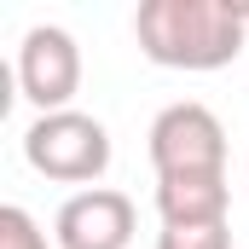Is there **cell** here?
<instances>
[{"instance_id":"5","label":"cell","mask_w":249,"mask_h":249,"mask_svg":"<svg viewBox=\"0 0 249 249\" xmlns=\"http://www.w3.org/2000/svg\"><path fill=\"white\" fill-rule=\"evenodd\" d=\"M58 249H127L133 244V197L110 186L75 191L53 220Z\"/></svg>"},{"instance_id":"6","label":"cell","mask_w":249,"mask_h":249,"mask_svg":"<svg viewBox=\"0 0 249 249\" xmlns=\"http://www.w3.org/2000/svg\"><path fill=\"white\" fill-rule=\"evenodd\" d=\"M157 214H162V226H226L232 186H226V174H168V180H157Z\"/></svg>"},{"instance_id":"3","label":"cell","mask_w":249,"mask_h":249,"mask_svg":"<svg viewBox=\"0 0 249 249\" xmlns=\"http://www.w3.org/2000/svg\"><path fill=\"white\" fill-rule=\"evenodd\" d=\"M145 145H151L157 180H168V174H226V127L197 99H180V105L157 110Z\"/></svg>"},{"instance_id":"2","label":"cell","mask_w":249,"mask_h":249,"mask_svg":"<svg viewBox=\"0 0 249 249\" xmlns=\"http://www.w3.org/2000/svg\"><path fill=\"white\" fill-rule=\"evenodd\" d=\"M23 162L58 186H87L110 168V133L99 116L87 110H53V116H35L23 133Z\"/></svg>"},{"instance_id":"4","label":"cell","mask_w":249,"mask_h":249,"mask_svg":"<svg viewBox=\"0 0 249 249\" xmlns=\"http://www.w3.org/2000/svg\"><path fill=\"white\" fill-rule=\"evenodd\" d=\"M18 93H23L41 116L70 110V99L81 93V47H75L70 29L35 23V29L18 41Z\"/></svg>"},{"instance_id":"7","label":"cell","mask_w":249,"mask_h":249,"mask_svg":"<svg viewBox=\"0 0 249 249\" xmlns=\"http://www.w3.org/2000/svg\"><path fill=\"white\" fill-rule=\"evenodd\" d=\"M0 249H47V232L35 226L29 209H18V203L0 209Z\"/></svg>"},{"instance_id":"1","label":"cell","mask_w":249,"mask_h":249,"mask_svg":"<svg viewBox=\"0 0 249 249\" xmlns=\"http://www.w3.org/2000/svg\"><path fill=\"white\" fill-rule=\"evenodd\" d=\"M249 6L232 0H145L133 12L139 53L162 70H220L244 53Z\"/></svg>"},{"instance_id":"8","label":"cell","mask_w":249,"mask_h":249,"mask_svg":"<svg viewBox=\"0 0 249 249\" xmlns=\"http://www.w3.org/2000/svg\"><path fill=\"white\" fill-rule=\"evenodd\" d=\"M157 249H232V226H162Z\"/></svg>"}]
</instances>
